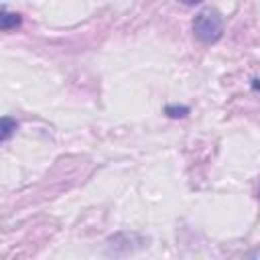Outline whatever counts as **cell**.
I'll list each match as a JSON object with an SVG mask.
<instances>
[{
    "label": "cell",
    "mask_w": 260,
    "mask_h": 260,
    "mask_svg": "<svg viewBox=\"0 0 260 260\" xmlns=\"http://www.w3.org/2000/svg\"><path fill=\"white\" fill-rule=\"evenodd\" d=\"M16 128H18L16 120H12V118L4 116V118H2V140H8V138H10V134H12Z\"/></svg>",
    "instance_id": "obj_3"
},
{
    "label": "cell",
    "mask_w": 260,
    "mask_h": 260,
    "mask_svg": "<svg viewBox=\"0 0 260 260\" xmlns=\"http://www.w3.org/2000/svg\"><path fill=\"white\" fill-rule=\"evenodd\" d=\"M20 20H22L20 14H16V12H8V8L2 6V14H0V26H2V30H10V28L18 26Z\"/></svg>",
    "instance_id": "obj_2"
},
{
    "label": "cell",
    "mask_w": 260,
    "mask_h": 260,
    "mask_svg": "<svg viewBox=\"0 0 260 260\" xmlns=\"http://www.w3.org/2000/svg\"><path fill=\"white\" fill-rule=\"evenodd\" d=\"M193 32L195 37L209 45L221 39L223 35V18L215 8H203L201 12H197L195 20H193Z\"/></svg>",
    "instance_id": "obj_1"
},
{
    "label": "cell",
    "mask_w": 260,
    "mask_h": 260,
    "mask_svg": "<svg viewBox=\"0 0 260 260\" xmlns=\"http://www.w3.org/2000/svg\"><path fill=\"white\" fill-rule=\"evenodd\" d=\"M165 114L169 118H185L189 114L187 106H165Z\"/></svg>",
    "instance_id": "obj_4"
},
{
    "label": "cell",
    "mask_w": 260,
    "mask_h": 260,
    "mask_svg": "<svg viewBox=\"0 0 260 260\" xmlns=\"http://www.w3.org/2000/svg\"><path fill=\"white\" fill-rule=\"evenodd\" d=\"M183 4H187V6H193V4H199V2H203V0H181Z\"/></svg>",
    "instance_id": "obj_5"
}]
</instances>
